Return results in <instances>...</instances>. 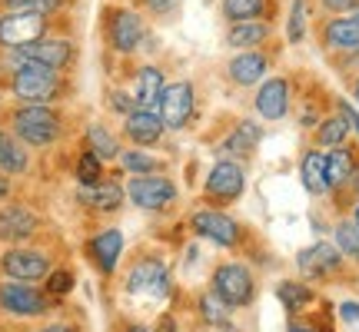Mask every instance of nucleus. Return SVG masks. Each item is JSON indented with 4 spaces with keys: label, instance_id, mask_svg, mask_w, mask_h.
Returning <instances> with one entry per match:
<instances>
[{
    "label": "nucleus",
    "instance_id": "obj_14",
    "mask_svg": "<svg viewBox=\"0 0 359 332\" xmlns=\"http://www.w3.org/2000/svg\"><path fill=\"white\" fill-rule=\"evenodd\" d=\"M193 110H196V93H193L190 80L167 83L163 97H160V116H163L167 130H183L193 120Z\"/></svg>",
    "mask_w": 359,
    "mask_h": 332
},
{
    "label": "nucleus",
    "instance_id": "obj_20",
    "mask_svg": "<svg viewBox=\"0 0 359 332\" xmlns=\"http://www.w3.org/2000/svg\"><path fill=\"white\" fill-rule=\"evenodd\" d=\"M266 70H269V60H266V53H259V50H240L226 64V74H230V80L236 87L259 83V80L266 77Z\"/></svg>",
    "mask_w": 359,
    "mask_h": 332
},
{
    "label": "nucleus",
    "instance_id": "obj_12",
    "mask_svg": "<svg viewBox=\"0 0 359 332\" xmlns=\"http://www.w3.org/2000/svg\"><path fill=\"white\" fill-rule=\"evenodd\" d=\"M243 190H246V173H243V166L233 163V160H219L206 173L203 196L213 200V203H233V200L243 196Z\"/></svg>",
    "mask_w": 359,
    "mask_h": 332
},
{
    "label": "nucleus",
    "instance_id": "obj_16",
    "mask_svg": "<svg viewBox=\"0 0 359 332\" xmlns=\"http://www.w3.org/2000/svg\"><path fill=\"white\" fill-rule=\"evenodd\" d=\"M167 133V123L160 110H147V106H137L130 116H123V137H127L133 146H156Z\"/></svg>",
    "mask_w": 359,
    "mask_h": 332
},
{
    "label": "nucleus",
    "instance_id": "obj_33",
    "mask_svg": "<svg viewBox=\"0 0 359 332\" xmlns=\"http://www.w3.org/2000/svg\"><path fill=\"white\" fill-rule=\"evenodd\" d=\"M276 293H280L283 306L290 309V312H299V309H306L309 303H313V289L303 286V282H280Z\"/></svg>",
    "mask_w": 359,
    "mask_h": 332
},
{
    "label": "nucleus",
    "instance_id": "obj_17",
    "mask_svg": "<svg viewBox=\"0 0 359 332\" xmlns=\"http://www.w3.org/2000/svg\"><path fill=\"white\" fill-rule=\"evenodd\" d=\"M77 200H80V206H87L90 213L110 216V213H120V206H123V200H127V190H123L120 183L103 177L100 183L77 186Z\"/></svg>",
    "mask_w": 359,
    "mask_h": 332
},
{
    "label": "nucleus",
    "instance_id": "obj_25",
    "mask_svg": "<svg viewBox=\"0 0 359 332\" xmlns=\"http://www.w3.org/2000/svg\"><path fill=\"white\" fill-rule=\"evenodd\" d=\"M299 177L313 196H323L330 190V179H326V153L323 150H306L303 163H299Z\"/></svg>",
    "mask_w": 359,
    "mask_h": 332
},
{
    "label": "nucleus",
    "instance_id": "obj_42",
    "mask_svg": "<svg viewBox=\"0 0 359 332\" xmlns=\"http://www.w3.org/2000/svg\"><path fill=\"white\" fill-rule=\"evenodd\" d=\"M11 193H13L11 173H4V170H0V203H7V200H11Z\"/></svg>",
    "mask_w": 359,
    "mask_h": 332
},
{
    "label": "nucleus",
    "instance_id": "obj_15",
    "mask_svg": "<svg viewBox=\"0 0 359 332\" xmlns=\"http://www.w3.org/2000/svg\"><path fill=\"white\" fill-rule=\"evenodd\" d=\"M120 256H123V233L114 230V226L93 233L87 240V259L100 276H114L116 266H120Z\"/></svg>",
    "mask_w": 359,
    "mask_h": 332
},
{
    "label": "nucleus",
    "instance_id": "obj_11",
    "mask_svg": "<svg viewBox=\"0 0 359 332\" xmlns=\"http://www.w3.org/2000/svg\"><path fill=\"white\" fill-rule=\"evenodd\" d=\"M43 219L24 203H4L0 206V243L7 246H24L34 236H40Z\"/></svg>",
    "mask_w": 359,
    "mask_h": 332
},
{
    "label": "nucleus",
    "instance_id": "obj_37",
    "mask_svg": "<svg viewBox=\"0 0 359 332\" xmlns=\"http://www.w3.org/2000/svg\"><path fill=\"white\" fill-rule=\"evenodd\" d=\"M74 286H77V276L70 272V269H50L47 272V279H43V289L57 299H64L67 293H74Z\"/></svg>",
    "mask_w": 359,
    "mask_h": 332
},
{
    "label": "nucleus",
    "instance_id": "obj_40",
    "mask_svg": "<svg viewBox=\"0 0 359 332\" xmlns=\"http://www.w3.org/2000/svg\"><path fill=\"white\" fill-rule=\"evenodd\" d=\"M323 7L333 13H353L359 7V0H323Z\"/></svg>",
    "mask_w": 359,
    "mask_h": 332
},
{
    "label": "nucleus",
    "instance_id": "obj_28",
    "mask_svg": "<svg viewBox=\"0 0 359 332\" xmlns=\"http://www.w3.org/2000/svg\"><path fill=\"white\" fill-rule=\"evenodd\" d=\"M83 146H87L90 153L100 156L103 163L120 156V143H116V137L103 127V123H87V130H83Z\"/></svg>",
    "mask_w": 359,
    "mask_h": 332
},
{
    "label": "nucleus",
    "instance_id": "obj_21",
    "mask_svg": "<svg viewBox=\"0 0 359 332\" xmlns=\"http://www.w3.org/2000/svg\"><path fill=\"white\" fill-rule=\"evenodd\" d=\"M323 43L326 50H339V53H349V50H359V24L353 17H333L330 24L323 27Z\"/></svg>",
    "mask_w": 359,
    "mask_h": 332
},
{
    "label": "nucleus",
    "instance_id": "obj_51",
    "mask_svg": "<svg viewBox=\"0 0 359 332\" xmlns=\"http://www.w3.org/2000/svg\"><path fill=\"white\" fill-rule=\"evenodd\" d=\"M293 332H313V329H293Z\"/></svg>",
    "mask_w": 359,
    "mask_h": 332
},
{
    "label": "nucleus",
    "instance_id": "obj_22",
    "mask_svg": "<svg viewBox=\"0 0 359 332\" xmlns=\"http://www.w3.org/2000/svg\"><path fill=\"white\" fill-rule=\"evenodd\" d=\"M167 90V80H163V70L154 64H147L137 70V103L147 106V110H160V97Z\"/></svg>",
    "mask_w": 359,
    "mask_h": 332
},
{
    "label": "nucleus",
    "instance_id": "obj_35",
    "mask_svg": "<svg viewBox=\"0 0 359 332\" xmlns=\"http://www.w3.org/2000/svg\"><path fill=\"white\" fill-rule=\"evenodd\" d=\"M226 309H230V306H226V303H223V299H219L213 289L200 296V312H203V319L210 322V326H230Z\"/></svg>",
    "mask_w": 359,
    "mask_h": 332
},
{
    "label": "nucleus",
    "instance_id": "obj_4",
    "mask_svg": "<svg viewBox=\"0 0 359 332\" xmlns=\"http://www.w3.org/2000/svg\"><path fill=\"white\" fill-rule=\"evenodd\" d=\"M53 17L57 13L4 7V13H0V47L13 50V47H24V43H34V40L53 34Z\"/></svg>",
    "mask_w": 359,
    "mask_h": 332
},
{
    "label": "nucleus",
    "instance_id": "obj_30",
    "mask_svg": "<svg viewBox=\"0 0 359 332\" xmlns=\"http://www.w3.org/2000/svg\"><path fill=\"white\" fill-rule=\"evenodd\" d=\"M266 13V0H223V17L230 24L240 20H259Z\"/></svg>",
    "mask_w": 359,
    "mask_h": 332
},
{
    "label": "nucleus",
    "instance_id": "obj_13",
    "mask_svg": "<svg viewBox=\"0 0 359 332\" xmlns=\"http://www.w3.org/2000/svg\"><path fill=\"white\" fill-rule=\"evenodd\" d=\"M190 230L200 236V240H210V243L223 246V249H233V246L240 243V223L226 213H219V209H200V213H193L190 216Z\"/></svg>",
    "mask_w": 359,
    "mask_h": 332
},
{
    "label": "nucleus",
    "instance_id": "obj_27",
    "mask_svg": "<svg viewBox=\"0 0 359 332\" xmlns=\"http://www.w3.org/2000/svg\"><path fill=\"white\" fill-rule=\"evenodd\" d=\"M263 140V130L253 123V120H243V123H236L226 143H223V153L226 156H250L257 150V143Z\"/></svg>",
    "mask_w": 359,
    "mask_h": 332
},
{
    "label": "nucleus",
    "instance_id": "obj_24",
    "mask_svg": "<svg viewBox=\"0 0 359 332\" xmlns=\"http://www.w3.org/2000/svg\"><path fill=\"white\" fill-rule=\"evenodd\" d=\"M326 179H330V190L349 186L356 179V160L353 150L346 146H333V153H326Z\"/></svg>",
    "mask_w": 359,
    "mask_h": 332
},
{
    "label": "nucleus",
    "instance_id": "obj_36",
    "mask_svg": "<svg viewBox=\"0 0 359 332\" xmlns=\"http://www.w3.org/2000/svg\"><path fill=\"white\" fill-rule=\"evenodd\" d=\"M336 246H339V253L359 263V226L356 223H339L336 226Z\"/></svg>",
    "mask_w": 359,
    "mask_h": 332
},
{
    "label": "nucleus",
    "instance_id": "obj_50",
    "mask_svg": "<svg viewBox=\"0 0 359 332\" xmlns=\"http://www.w3.org/2000/svg\"><path fill=\"white\" fill-rule=\"evenodd\" d=\"M353 223H356V226H359V206H356V213H353Z\"/></svg>",
    "mask_w": 359,
    "mask_h": 332
},
{
    "label": "nucleus",
    "instance_id": "obj_8",
    "mask_svg": "<svg viewBox=\"0 0 359 332\" xmlns=\"http://www.w3.org/2000/svg\"><path fill=\"white\" fill-rule=\"evenodd\" d=\"M77 57V47L70 37H57V34H47V37L34 40V43H24V47H13L7 50V64H20V60H34V64H47L53 70H67Z\"/></svg>",
    "mask_w": 359,
    "mask_h": 332
},
{
    "label": "nucleus",
    "instance_id": "obj_34",
    "mask_svg": "<svg viewBox=\"0 0 359 332\" xmlns=\"http://www.w3.org/2000/svg\"><path fill=\"white\" fill-rule=\"evenodd\" d=\"M306 20H309V0H293L290 20H286V40L290 43H299L306 37Z\"/></svg>",
    "mask_w": 359,
    "mask_h": 332
},
{
    "label": "nucleus",
    "instance_id": "obj_41",
    "mask_svg": "<svg viewBox=\"0 0 359 332\" xmlns=\"http://www.w3.org/2000/svg\"><path fill=\"white\" fill-rule=\"evenodd\" d=\"M34 332H83V329L74 326V322H43V326H37Z\"/></svg>",
    "mask_w": 359,
    "mask_h": 332
},
{
    "label": "nucleus",
    "instance_id": "obj_43",
    "mask_svg": "<svg viewBox=\"0 0 359 332\" xmlns=\"http://www.w3.org/2000/svg\"><path fill=\"white\" fill-rule=\"evenodd\" d=\"M116 332H154L150 329V326H143V322H120V326H116Z\"/></svg>",
    "mask_w": 359,
    "mask_h": 332
},
{
    "label": "nucleus",
    "instance_id": "obj_23",
    "mask_svg": "<svg viewBox=\"0 0 359 332\" xmlns=\"http://www.w3.org/2000/svg\"><path fill=\"white\" fill-rule=\"evenodd\" d=\"M0 170L20 177L30 170V153H27V143H20L11 130H0Z\"/></svg>",
    "mask_w": 359,
    "mask_h": 332
},
{
    "label": "nucleus",
    "instance_id": "obj_5",
    "mask_svg": "<svg viewBox=\"0 0 359 332\" xmlns=\"http://www.w3.org/2000/svg\"><path fill=\"white\" fill-rule=\"evenodd\" d=\"M103 37H107L110 50L127 57V53L140 50V43L147 40V24H143V17L137 11L110 4L103 11Z\"/></svg>",
    "mask_w": 359,
    "mask_h": 332
},
{
    "label": "nucleus",
    "instance_id": "obj_26",
    "mask_svg": "<svg viewBox=\"0 0 359 332\" xmlns=\"http://www.w3.org/2000/svg\"><path fill=\"white\" fill-rule=\"evenodd\" d=\"M266 37L269 24H263V20H240V24H230V30H226V43L236 50H253Z\"/></svg>",
    "mask_w": 359,
    "mask_h": 332
},
{
    "label": "nucleus",
    "instance_id": "obj_18",
    "mask_svg": "<svg viewBox=\"0 0 359 332\" xmlns=\"http://www.w3.org/2000/svg\"><path fill=\"white\" fill-rule=\"evenodd\" d=\"M343 259H346V256L339 253V246L316 243V246H309V249H303L296 263H299V272H303L306 279H326V276L339 272Z\"/></svg>",
    "mask_w": 359,
    "mask_h": 332
},
{
    "label": "nucleus",
    "instance_id": "obj_39",
    "mask_svg": "<svg viewBox=\"0 0 359 332\" xmlns=\"http://www.w3.org/2000/svg\"><path fill=\"white\" fill-rule=\"evenodd\" d=\"M143 11L154 13V17H173L180 7V0H140Z\"/></svg>",
    "mask_w": 359,
    "mask_h": 332
},
{
    "label": "nucleus",
    "instance_id": "obj_7",
    "mask_svg": "<svg viewBox=\"0 0 359 332\" xmlns=\"http://www.w3.org/2000/svg\"><path fill=\"white\" fill-rule=\"evenodd\" d=\"M127 200L143 213H163L177 203V186L163 173H140L127 179Z\"/></svg>",
    "mask_w": 359,
    "mask_h": 332
},
{
    "label": "nucleus",
    "instance_id": "obj_10",
    "mask_svg": "<svg viewBox=\"0 0 359 332\" xmlns=\"http://www.w3.org/2000/svg\"><path fill=\"white\" fill-rule=\"evenodd\" d=\"M127 293L147 296V299H160L170 293V269L160 256H143L137 259L127 272Z\"/></svg>",
    "mask_w": 359,
    "mask_h": 332
},
{
    "label": "nucleus",
    "instance_id": "obj_45",
    "mask_svg": "<svg viewBox=\"0 0 359 332\" xmlns=\"http://www.w3.org/2000/svg\"><path fill=\"white\" fill-rule=\"evenodd\" d=\"M154 332H177V326H173V316H170V312H163V316H160V322L154 326Z\"/></svg>",
    "mask_w": 359,
    "mask_h": 332
},
{
    "label": "nucleus",
    "instance_id": "obj_48",
    "mask_svg": "<svg viewBox=\"0 0 359 332\" xmlns=\"http://www.w3.org/2000/svg\"><path fill=\"white\" fill-rule=\"evenodd\" d=\"M353 97L359 100V77H356V83H353Z\"/></svg>",
    "mask_w": 359,
    "mask_h": 332
},
{
    "label": "nucleus",
    "instance_id": "obj_31",
    "mask_svg": "<svg viewBox=\"0 0 359 332\" xmlns=\"http://www.w3.org/2000/svg\"><path fill=\"white\" fill-rule=\"evenodd\" d=\"M120 166L127 170L130 177H140V173H160V163H156L150 153H143V146H130V150H120Z\"/></svg>",
    "mask_w": 359,
    "mask_h": 332
},
{
    "label": "nucleus",
    "instance_id": "obj_29",
    "mask_svg": "<svg viewBox=\"0 0 359 332\" xmlns=\"http://www.w3.org/2000/svg\"><path fill=\"white\" fill-rule=\"evenodd\" d=\"M349 130H353L349 127V116L339 110L336 116H330V120H323L320 123V130H316V143H320V146H330V150H333V146H343L346 137H349Z\"/></svg>",
    "mask_w": 359,
    "mask_h": 332
},
{
    "label": "nucleus",
    "instance_id": "obj_1",
    "mask_svg": "<svg viewBox=\"0 0 359 332\" xmlns=\"http://www.w3.org/2000/svg\"><path fill=\"white\" fill-rule=\"evenodd\" d=\"M11 133L34 150H47L64 137V113L53 103H20L11 113Z\"/></svg>",
    "mask_w": 359,
    "mask_h": 332
},
{
    "label": "nucleus",
    "instance_id": "obj_2",
    "mask_svg": "<svg viewBox=\"0 0 359 332\" xmlns=\"http://www.w3.org/2000/svg\"><path fill=\"white\" fill-rule=\"evenodd\" d=\"M11 67V93L20 103H53L64 97V70H53L47 64L20 60Z\"/></svg>",
    "mask_w": 359,
    "mask_h": 332
},
{
    "label": "nucleus",
    "instance_id": "obj_46",
    "mask_svg": "<svg viewBox=\"0 0 359 332\" xmlns=\"http://www.w3.org/2000/svg\"><path fill=\"white\" fill-rule=\"evenodd\" d=\"M339 110H343V113L349 116V127H353V130H356V133H359V113H356V110H353V106H349L346 100L339 103Z\"/></svg>",
    "mask_w": 359,
    "mask_h": 332
},
{
    "label": "nucleus",
    "instance_id": "obj_32",
    "mask_svg": "<svg viewBox=\"0 0 359 332\" xmlns=\"http://www.w3.org/2000/svg\"><path fill=\"white\" fill-rule=\"evenodd\" d=\"M74 177H77V186H87V183H100L107 173H103V160L97 153H90L83 146V153L77 156V166H74Z\"/></svg>",
    "mask_w": 359,
    "mask_h": 332
},
{
    "label": "nucleus",
    "instance_id": "obj_3",
    "mask_svg": "<svg viewBox=\"0 0 359 332\" xmlns=\"http://www.w3.org/2000/svg\"><path fill=\"white\" fill-rule=\"evenodd\" d=\"M53 312H60V299L50 296L47 289H37V286L20 279H0V316L37 322L53 316Z\"/></svg>",
    "mask_w": 359,
    "mask_h": 332
},
{
    "label": "nucleus",
    "instance_id": "obj_49",
    "mask_svg": "<svg viewBox=\"0 0 359 332\" xmlns=\"http://www.w3.org/2000/svg\"><path fill=\"white\" fill-rule=\"evenodd\" d=\"M349 17H353V20H356V24H359V7H356V11H353V13H349Z\"/></svg>",
    "mask_w": 359,
    "mask_h": 332
},
{
    "label": "nucleus",
    "instance_id": "obj_44",
    "mask_svg": "<svg viewBox=\"0 0 359 332\" xmlns=\"http://www.w3.org/2000/svg\"><path fill=\"white\" fill-rule=\"evenodd\" d=\"M339 312H343V319H346V322H356L359 319V306H356V303H343V306H339Z\"/></svg>",
    "mask_w": 359,
    "mask_h": 332
},
{
    "label": "nucleus",
    "instance_id": "obj_38",
    "mask_svg": "<svg viewBox=\"0 0 359 332\" xmlns=\"http://www.w3.org/2000/svg\"><path fill=\"white\" fill-rule=\"evenodd\" d=\"M137 106H140V103H137V97H133V93H127V90H110V110H114L120 120H123V116H130Z\"/></svg>",
    "mask_w": 359,
    "mask_h": 332
},
{
    "label": "nucleus",
    "instance_id": "obj_6",
    "mask_svg": "<svg viewBox=\"0 0 359 332\" xmlns=\"http://www.w3.org/2000/svg\"><path fill=\"white\" fill-rule=\"evenodd\" d=\"M53 269V256L37 246H7L0 253V276L20 282H43Z\"/></svg>",
    "mask_w": 359,
    "mask_h": 332
},
{
    "label": "nucleus",
    "instance_id": "obj_9",
    "mask_svg": "<svg viewBox=\"0 0 359 332\" xmlns=\"http://www.w3.org/2000/svg\"><path fill=\"white\" fill-rule=\"evenodd\" d=\"M210 289L230 309H240V306H250V303H253L257 282H253V272H250L243 263H223V266L213 269Z\"/></svg>",
    "mask_w": 359,
    "mask_h": 332
},
{
    "label": "nucleus",
    "instance_id": "obj_47",
    "mask_svg": "<svg viewBox=\"0 0 359 332\" xmlns=\"http://www.w3.org/2000/svg\"><path fill=\"white\" fill-rule=\"evenodd\" d=\"M4 7H20V4H27V0H0Z\"/></svg>",
    "mask_w": 359,
    "mask_h": 332
},
{
    "label": "nucleus",
    "instance_id": "obj_19",
    "mask_svg": "<svg viewBox=\"0 0 359 332\" xmlns=\"http://www.w3.org/2000/svg\"><path fill=\"white\" fill-rule=\"evenodd\" d=\"M290 100H293V93H290V83L283 77H269L259 83V93L253 106H257V113L263 120H283V116L290 113Z\"/></svg>",
    "mask_w": 359,
    "mask_h": 332
}]
</instances>
